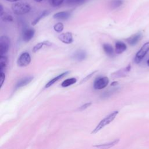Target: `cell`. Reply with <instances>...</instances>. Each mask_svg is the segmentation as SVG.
<instances>
[{
	"mask_svg": "<svg viewBox=\"0 0 149 149\" xmlns=\"http://www.w3.org/2000/svg\"><path fill=\"white\" fill-rule=\"evenodd\" d=\"M51 43L48 41H44L42 42H39L37 44H36L33 48V51L34 52H36L38 51H39L41 48H42V47L44 45H46V46H51Z\"/></svg>",
	"mask_w": 149,
	"mask_h": 149,
	"instance_id": "cell-16",
	"label": "cell"
},
{
	"mask_svg": "<svg viewBox=\"0 0 149 149\" xmlns=\"http://www.w3.org/2000/svg\"><path fill=\"white\" fill-rule=\"evenodd\" d=\"M131 68V66L130 65H129L126 68H125V69H120L119 71H118L117 72H116V77H122V76H125L126 73L127 72H129Z\"/></svg>",
	"mask_w": 149,
	"mask_h": 149,
	"instance_id": "cell-20",
	"label": "cell"
},
{
	"mask_svg": "<svg viewBox=\"0 0 149 149\" xmlns=\"http://www.w3.org/2000/svg\"><path fill=\"white\" fill-rule=\"evenodd\" d=\"M35 31L32 28H27L23 30L22 38L23 40L25 42H28L34 37Z\"/></svg>",
	"mask_w": 149,
	"mask_h": 149,
	"instance_id": "cell-7",
	"label": "cell"
},
{
	"mask_svg": "<svg viewBox=\"0 0 149 149\" xmlns=\"http://www.w3.org/2000/svg\"><path fill=\"white\" fill-rule=\"evenodd\" d=\"M119 141V139H116L113 141H112V142L110 143H105V144H101L99 145H95L94 147H97V148H110L113 146H115V144H118V142Z\"/></svg>",
	"mask_w": 149,
	"mask_h": 149,
	"instance_id": "cell-15",
	"label": "cell"
},
{
	"mask_svg": "<svg viewBox=\"0 0 149 149\" xmlns=\"http://www.w3.org/2000/svg\"><path fill=\"white\" fill-rule=\"evenodd\" d=\"M0 79H0L1 80V81H0L1 87H2V86L3 84V82L5 81V74L3 72H1V73H0Z\"/></svg>",
	"mask_w": 149,
	"mask_h": 149,
	"instance_id": "cell-29",
	"label": "cell"
},
{
	"mask_svg": "<svg viewBox=\"0 0 149 149\" xmlns=\"http://www.w3.org/2000/svg\"><path fill=\"white\" fill-rule=\"evenodd\" d=\"M70 16V13L69 12H59L58 13H56L54 15L53 17L55 19L58 20H66L68 19Z\"/></svg>",
	"mask_w": 149,
	"mask_h": 149,
	"instance_id": "cell-12",
	"label": "cell"
},
{
	"mask_svg": "<svg viewBox=\"0 0 149 149\" xmlns=\"http://www.w3.org/2000/svg\"><path fill=\"white\" fill-rule=\"evenodd\" d=\"M123 3V0H112L111 2V6L112 8H116L121 6Z\"/></svg>",
	"mask_w": 149,
	"mask_h": 149,
	"instance_id": "cell-23",
	"label": "cell"
},
{
	"mask_svg": "<svg viewBox=\"0 0 149 149\" xmlns=\"http://www.w3.org/2000/svg\"><path fill=\"white\" fill-rule=\"evenodd\" d=\"M31 62V57L28 52L22 54L17 61V64L19 66L24 67L29 65Z\"/></svg>",
	"mask_w": 149,
	"mask_h": 149,
	"instance_id": "cell-5",
	"label": "cell"
},
{
	"mask_svg": "<svg viewBox=\"0 0 149 149\" xmlns=\"http://www.w3.org/2000/svg\"><path fill=\"white\" fill-rule=\"evenodd\" d=\"M33 77H32V76H27V77H25L20 79L16 83V84L15 86V88L17 89V88H19L20 87L26 86L27 84L30 83L33 80Z\"/></svg>",
	"mask_w": 149,
	"mask_h": 149,
	"instance_id": "cell-11",
	"label": "cell"
},
{
	"mask_svg": "<svg viewBox=\"0 0 149 149\" xmlns=\"http://www.w3.org/2000/svg\"><path fill=\"white\" fill-rule=\"evenodd\" d=\"M109 83L107 77H100L95 79L94 83V88L95 90H101L106 87Z\"/></svg>",
	"mask_w": 149,
	"mask_h": 149,
	"instance_id": "cell-6",
	"label": "cell"
},
{
	"mask_svg": "<svg viewBox=\"0 0 149 149\" xmlns=\"http://www.w3.org/2000/svg\"><path fill=\"white\" fill-rule=\"evenodd\" d=\"M12 10L16 15H24L30 11L31 6L26 2H17L12 5Z\"/></svg>",
	"mask_w": 149,
	"mask_h": 149,
	"instance_id": "cell-1",
	"label": "cell"
},
{
	"mask_svg": "<svg viewBox=\"0 0 149 149\" xmlns=\"http://www.w3.org/2000/svg\"><path fill=\"white\" fill-rule=\"evenodd\" d=\"M8 63V58L5 55H1L0 56V70L2 72L7 65Z\"/></svg>",
	"mask_w": 149,
	"mask_h": 149,
	"instance_id": "cell-17",
	"label": "cell"
},
{
	"mask_svg": "<svg viewBox=\"0 0 149 149\" xmlns=\"http://www.w3.org/2000/svg\"><path fill=\"white\" fill-rule=\"evenodd\" d=\"M54 29L55 31L58 33H61L63 30V24L61 22L57 23L54 26Z\"/></svg>",
	"mask_w": 149,
	"mask_h": 149,
	"instance_id": "cell-24",
	"label": "cell"
},
{
	"mask_svg": "<svg viewBox=\"0 0 149 149\" xmlns=\"http://www.w3.org/2000/svg\"><path fill=\"white\" fill-rule=\"evenodd\" d=\"M86 0H66V2L71 5H80L83 3Z\"/></svg>",
	"mask_w": 149,
	"mask_h": 149,
	"instance_id": "cell-26",
	"label": "cell"
},
{
	"mask_svg": "<svg viewBox=\"0 0 149 149\" xmlns=\"http://www.w3.org/2000/svg\"><path fill=\"white\" fill-rule=\"evenodd\" d=\"M118 111H113V112H112L109 115H108L107 116H106L105 118H104L102 120H101L100 121V122L95 127V128L93 130L91 133L92 134L97 133L98 132H99L101 129H102L106 125H108L111 122H112L113 120L115 118V117L118 115Z\"/></svg>",
	"mask_w": 149,
	"mask_h": 149,
	"instance_id": "cell-2",
	"label": "cell"
},
{
	"mask_svg": "<svg viewBox=\"0 0 149 149\" xmlns=\"http://www.w3.org/2000/svg\"><path fill=\"white\" fill-rule=\"evenodd\" d=\"M149 51V42L145 43L140 49L137 52L134 58V62L136 63H140Z\"/></svg>",
	"mask_w": 149,
	"mask_h": 149,
	"instance_id": "cell-4",
	"label": "cell"
},
{
	"mask_svg": "<svg viewBox=\"0 0 149 149\" xmlns=\"http://www.w3.org/2000/svg\"><path fill=\"white\" fill-rule=\"evenodd\" d=\"M76 81H77V80L74 77H72V78L67 79H66L65 80H64L62 83L61 86L63 87H68L69 86H71V85L74 84Z\"/></svg>",
	"mask_w": 149,
	"mask_h": 149,
	"instance_id": "cell-18",
	"label": "cell"
},
{
	"mask_svg": "<svg viewBox=\"0 0 149 149\" xmlns=\"http://www.w3.org/2000/svg\"><path fill=\"white\" fill-rule=\"evenodd\" d=\"M147 65L149 66V59H148V61H147Z\"/></svg>",
	"mask_w": 149,
	"mask_h": 149,
	"instance_id": "cell-34",
	"label": "cell"
},
{
	"mask_svg": "<svg viewBox=\"0 0 149 149\" xmlns=\"http://www.w3.org/2000/svg\"><path fill=\"white\" fill-rule=\"evenodd\" d=\"M3 13V6H2V5H0V15L2 14Z\"/></svg>",
	"mask_w": 149,
	"mask_h": 149,
	"instance_id": "cell-30",
	"label": "cell"
},
{
	"mask_svg": "<svg viewBox=\"0 0 149 149\" xmlns=\"http://www.w3.org/2000/svg\"><path fill=\"white\" fill-rule=\"evenodd\" d=\"M0 16H1V19L3 22H10L13 21V17L10 15H9L8 13H5V12H3L2 14L0 15Z\"/></svg>",
	"mask_w": 149,
	"mask_h": 149,
	"instance_id": "cell-22",
	"label": "cell"
},
{
	"mask_svg": "<svg viewBox=\"0 0 149 149\" xmlns=\"http://www.w3.org/2000/svg\"><path fill=\"white\" fill-rule=\"evenodd\" d=\"M97 72V71H94V72H92L91 73H90V74H89L88 75H87L85 78H84L81 81V83H84V82H86L87 80H89L93 75H94V73H95Z\"/></svg>",
	"mask_w": 149,
	"mask_h": 149,
	"instance_id": "cell-28",
	"label": "cell"
},
{
	"mask_svg": "<svg viewBox=\"0 0 149 149\" xmlns=\"http://www.w3.org/2000/svg\"><path fill=\"white\" fill-rule=\"evenodd\" d=\"M142 34L141 32H139L134 35H133L132 36L130 37L129 38H128L126 41L130 45H134L136 44H137V42L141 39L142 38Z\"/></svg>",
	"mask_w": 149,
	"mask_h": 149,
	"instance_id": "cell-10",
	"label": "cell"
},
{
	"mask_svg": "<svg viewBox=\"0 0 149 149\" xmlns=\"http://www.w3.org/2000/svg\"><path fill=\"white\" fill-rule=\"evenodd\" d=\"M58 38L65 44H70L73 41V36L70 32H66L61 34L58 36Z\"/></svg>",
	"mask_w": 149,
	"mask_h": 149,
	"instance_id": "cell-9",
	"label": "cell"
},
{
	"mask_svg": "<svg viewBox=\"0 0 149 149\" xmlns=\"http://www.w3.org/2000/svg\"><path fill=\"white\" fill-rule=\"evenodd\" d=\"M64 0H49V2L51 5L54 7H56L61 5Z\"/></svg>",
	"mask_w": 149,
	"mask_h": 149,
	"instance_id": "cell-25",
	"label": "cell"
},
{
	"mask_svg": "<svg viewBox=\"0 0 149 149\" xmlns=\"http://www.w3.org/2000/svg\"><path fill=\"white\" fill-rule=\"evenodd\" d=\"M10 40L7 36H2L0 38V55H5L8 51Z\"/></svg>",
	"mask_w": 149,
	"mask_h": 149,
	"instance_id": "cell-3",
	"label": "cell"
},
{
	"mask_svg": "<svg viewBox=\"0 0 149 149\" xmlns=\"http://www.w3.org/2000/svg\"><path fill=\"white\" fill-rule=\"evenodd\" d=\"M126 49V44L122 41H117L115 44V51L117 54H121Z\"/></svg>",
	"mask_w": 149,
	"mask_h": 149,
	"instance_id": "cell-14",
	"label": "cell"
},
{
	"mask_svg": "<svg viewBox=\"0 0 149 149\" xmlns=\"http://www.w3.org/2000/svg\"><path fill=\"white\" fill-rule=\"evenodd\" d=\"M49 11L48 10H44L38 16H37V17L36 19H34L33 21V22L31 23V24L33 25V26H35L36 24H37L39 22H40V20H41V19H42V18H44V17H45V16H47L48 14H49Z\"/></svg>",
	"mask_w": 149,
	"mask_h": 149,
	"instance_id": "cell-19",
	"label": "cell"
},
{
	"mask_svg": "<svg viewBox=\"0 0 149 149\" xmlns=\"http://www.w3.org/2000/svg\"><path fill=\"white\" fill-rule=\"evenodd\" d=\"M87 54L85 51L79 49L76 51L72 55V58L77 61H82L86 59Z\"/></svg>",
	"mask_w": 149,
	"mask_h": 149,
	"instance_id": "cell-8",
	"label": "cell"
},
{
	"mask_svg": "<svg viewBox=\"0 0 149 149\" xmlns=\"http://www.w3.org/2000/svg\"><path fill=\"white\" fill-rule=\"evenodd\" d=\"M91 105V102H87V103H86L84 104V105H81L79 108V110L80 111H82L86 109H87L88 107H89L90 105Z\"/></svg>",
	"mask_w": 149,
	"mask_h": 149,
	"instance_id": "cell-27",
	"label": "cell"
},
{
	"mask_svg": "<svg viewBox=\"0 0 149 149\" xmlns=\"http://www.w3.org/2000/svg\"><path fill=\"white\" fill-rule=\"evenodd\" d=\"M35 1L37 2H41L42 0H34Z\"/></svg>",
	"mask_w": 149,
	"mask_h": 149,
	"instance_id": "cell-33",
	"label": "cell"
},
{
	"mask_svg": "<svg viewBox=\"0 0 149 149\" xmlns=\"http://www.w3.org/2000/svg\"><path fill=\"white\" fill-rule=\"evenodd\" d=\"M103 49H104V51H105V52L109 55V56H111L113 54V49L112 48V47L109 44H104L103 45Z\"/></svg>",
	"mask_w": 149,
	"mask_h": 149,
	"instance_id": "cell-21",
	"label": "cell"
},
{
	"mask_svg": "<svg viewBox=\"0 0 149 149\" xmlns=\"http://www.w3.org/2000/svg\"><path fill=\"white\" fill-rule=\"evenodd\" d=\"M6 1L9 2H17V1H19V0H6Z\"/></svg>",
	"mask_w": 149,
	"mask_h": 149,
	"instance_id": "cell-32",
	"label": "cell"
},
{
	"mask_svg": "<svg viewBox=\"0 0 149 149\" xmlns=\"http://www.w3.org/2000/svg\"><path fill=\"white\" fill-rule=\"evenodd\" d=\"M118 82L117 81H113V82H112V83H111V86H116L117 84H118Z\"/></svg>",
	"mask_w": 149,
	"mask_h": 149,
	"instance_id": "cell-31",
	"label": "cell"
},
{
	"mask_svg": "<svg viewBox=\"0 0 149 149\" xmlns=\"http://www.w3.org/2000/svg\"><path fill=\"white\" fill-rule=\"evenodd\" d=\"M69 73V71H66L65 72H63L60 74H59L58 76H56L55 77L53 78L52 79H51V80H49L45 85V88H48L49 87H50L51 86H52L54 83H55L56 81H58L59 80H60L61 79L63 78V77H65L66 75H67L68 73Z\"/></svg>",
	"mask_w": 149,
	"mask_h": 149,
	"instance_id": "cell-13",
	"label": "cell"
}]
</instances>
